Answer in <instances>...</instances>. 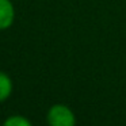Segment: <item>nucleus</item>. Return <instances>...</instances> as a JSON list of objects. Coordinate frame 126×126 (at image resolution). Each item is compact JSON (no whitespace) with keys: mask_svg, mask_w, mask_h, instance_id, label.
Returning a JSON list of instances; mask_svg holds the SVG:
<instances>
[{"mask_svg":"<svg viewBox=\"0 0 126 126\" xmlns=\"http://www.w3.org/2000/svg\"><path fill=\"white\" fill-rule=\"evenodd\" d=\"M15 11L10 0H0V30H6L14 22Z\"/></svg>","mask_w":126,"mask_h":126,"instance_id":"2","label":"nucleus"},{"mask_svg":"<svg viewBox=\"0 0 126 126\" xmlns=\"http://www.w3.org/2000/svg\"><path fill=\"white\" fill-rule=\"evenodd\" d=\"M47 123L49 126H75L76 117L73 111L65 104H54L47 111Z\"/></svg>","mask_w":126,"mask_h":126,"instance_id":"1","label":"nucleus"},{"mask_svg":"<svg viewBox=\"0 0 126 126\" xmlns=\"http://www.w3.org/2000/svg\"><path fill=\"white\" fill-rule=\"evenodd\" d=\"M12 92V81L8 75L0 72V102H4Z\"/></svg>","mask_w":126,"mask_h":126,"instance_id":"3","label":"nucleus"},{"mask_svg":"<svg viewBox=\"0 0 126 126\" xmlns=\"http://www.w3.org/2000/svg\"><path fill=\"white\" fill-rule=\"evenodd\" d=\"M3 126H33V125L27 118L22 117V115H12V117L7 118Z\"/></svg>","mask_w":126,"mask_h":126,"instance_id":"4","label":"nucleus"}]
</instances>
